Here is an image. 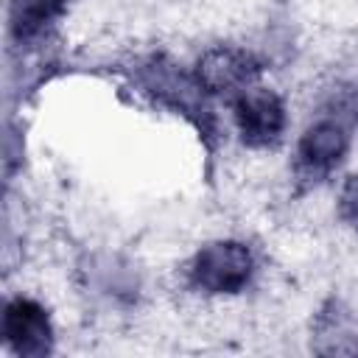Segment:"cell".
<instances>
[{
	"label": "cell",
	"instance_id": "3",
	"mask_svg": "<svg viewBox=\"0 0 358 358\" xmlns=\"http://www.w3.org/2000/svg\"><path fill=\"white\" fill-rule=\"evenodd\" d=\"M140 84H143V90L154 101L165 103L173 112H182L201 131H210L213 129V115H210L204 90L199 87V81L193 76H185L176 64H168L162 59H154L151 64L143 67Z\"/></svg>",
	"mask_w": 358,
	"mask_h": 358
},
{
	"label": "cell",
	"instance_id": "2",
	"mask_svg": "<svg viewBox=\"0 0 358 358\" xmlns=\"http://www.w3.org/2000/svg\"><path fill=\"white\" fill-rule=\"evenodd\" d=\"M257 76H260L257 59L249 50L232 45H218L204 50L193 70V78L199 81L207 98H227V101H235L238 95L252 90Z\"/></svg>",
	"mask_w": 358,
	"mask_h": 358
},
{
	"label": "cell",
	"instance_id": "1",
	"mask_svg": "<svg viewBox=\"0 0 358 358\" xmlns=\"http://www.w3.org/2000/svg\"><path fill=\"white\" fill-rule=\"evenodd\" d=\"M252 274H255V255L241 241L204 243L187 266L190 285L207 296L241 294L252 282Z\"/></svg>",
	"mask_w": 358,
	"mask_h": 358
},
{
	"label": "cell",
	"instance_id": "8",
	"mask_svg": "<svg viewBox=\"0 0 358 358\" xmlns=\"http://www.w3.org/2000/svg\"><path fill=\"white\" fill-rule=\"evenodd\" d=\"M324 115H333L341 123H347L350 129H358V84H350V87L336 90Z\"/></svg>",
	"mask_w": 358,
	"mask_h": 358
},
{
	"label": "cell",
	"instance_id": "5",
	"mask_svg": "<svg viewBox=\"0 0 358 358\" xmlns=\"http://www.w3.org/2000/svg\"><path fill=\"white\" fill-rule=\"evenodd\" d=\"M232 117L241 143L249 148L277 145L288 126V112L282 98L271 90H257V87L246 90L232 101Z\"/></svg>",
	"mask_w": 358,
	"mask_h": 358
},
{
	"label": "cell",
	"instance_id": "6",
	"mask_svg": "<svg viewBox=\"0 0 358 358\" xmlns=\"http://www.w3.org/2000/svg\"><path fill=\"white\" fill-rule=\"evenodd\" d=\"M6 347L20 358H42L53 350V324L48 310L28 296H17L3 310L0 324Z\"/></svg>",
	"mask_w": 358,
	"mask_h": 358
},
{
	"label": "cell",
	"instance_id": "4",
	"mask_svg": "<svg viewBox=\"0 0 358 358\" xmlns=\"http://www.w3.org/2000/svg\"><path fill=\"white\" fill-rule=\"evenodd\" d=\"M350 131L352 129L333 115H322L319 120H313L296 143V171L302 173V179H327L347 159L352 137Z\"/></svg>",
	"mask_w": 358,
	"mask_h": 358
},
{
	"label": "cell",
	"instance_id": "9",
	"mask_svg": "<svg viewBox=\"0 0 358 358\" xmlns=\"http://www.w3.org/2000/svg\"><path fill=\"white\" fill-rule=\"evenodd\" d=\"M338 213L341 218L358 229V173L350 176L341 187V196H338Z\"/></svg>",
	"mask_w": 358,
	"mask_h": 358
},
{
	"label": "cell",
	"instance_id": "7",
	"mask_svg": "<svg viewBox=\"0 0 358 358\" xmlns=\"http://www.w3.org/2000/svg\"><path fill=\"white\" fill-rule=\"evenodd\" d=\"M67 11V0H17L11 31L17 42H39Z\"/></svg>",
	"mask_w": 358,
	"mask_h": 358
}]
</instances>
